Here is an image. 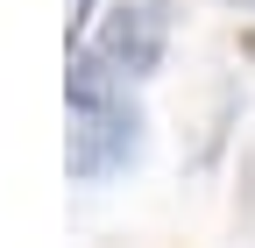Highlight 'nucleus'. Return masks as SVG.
Wrapping results in <instances>:
<instances>
[{"mask_svg":"<svg viewBox=\"0 0 255 248\" xmlns=\"http://www.w3.org/2000/svg\"><path fill=\"white\" fill-rule=\"evenodd\" d=\"M142 149V114L114 100V107H85L78 128H71V177H114L135 163Z\"/></svg>","mask_w":255,"mask_h":248,"instance_id":"nucleus-1","label":"nucleus"},{"mask_svg":"<svg viewBox=\"0 0 255 248\" xmlns=\"http://www.w3.org/2000/svg\"><path fill=\"white\" fill-rule=\"evenodd\" d=\"M163 43H170V7L163 0H121L100 28V57L121 78H149L163 64Z\"/></svg>","mask_w":255,"mask_h":248,"instance_id":"nucleus-2","label":"nucleus"},{"mask_svg":"<svg viewBox=\"0 0 255 248\" xmlns=\"http://www.w3.org/2000/svg\"><path fill=\"white\" fill-rule=\"evenodd\" d=\"M64 92H71V107H78V114H85V107H114V100H121V71L107 64V57H78Z\"/></svg>","mask_w":255,"mask_h":248,"instance_id":"nucleus-3","label":"nucleus"},{"mask_svg":"<svg viewBox=\"0 0 255 248\" xmlns=\"http://www.w3.org/2000/svg\"><path fill=\"white\" fill-rule=\"evenodd\" d=\"M64 7H71V14H64V28L78 36V28H85V7H92V0H64Z\"/></svg>","mask_w":255,"mask_h":248,"instance_id":"nucleus-4","label":"nucleus"}]
</instances>
